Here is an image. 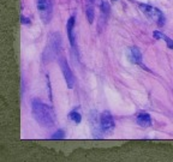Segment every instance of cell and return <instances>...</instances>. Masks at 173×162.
<instances>
[{"mask_svg": "<svg viewBox=\"0 0 173 162\" xmlns=\"http://www.w3.org/2000/svg\"><path fill=\"white\" fill-rule=\"evenodd\" d=\"M139 7H141L142 12H143L150 21L158 23L159 25H162V24L165 23L164 15H162V12H161L159 8H156V7H154V6H149V5H143V4H141Z\"/></svg>", "mask_w": 173, "mask_h": 162, "instance_id": "277c9868", "label": "cell"}, {"mask_svg": "<svg viewBox=\"0 0 173 162\" xmlns=\"http://www.w3.org/2000/svg\"><path fill=\"white\" fill-rule=\"evenodd\" d=\"M91 4H94V5H96V6H100L101 7V5H102V2H104V0H89Z\"/></svg>", "mask_w": 173, "mask_h": 162, "instance_id": "9a60e30c", "label": "cell"}, {"mask_svg": "<svg viewBox=\"0 0 173 162\" xmlns=\"http://www.w3.org/2000/svg\"><path fill=\"white\" fill-rule=\"evenodd\" d=\"M73 27H75V17H70L66 24V30H68V36H69L71 46H75V36H73Z\"/></svg>", "mask_w": 173, "mask_h": 162, "instance_id": "ba28073f", "label": "cell"}, {"mask_svg": "<svg viewBox=\"0 0 173 162\" xmlns=\"http://www.w3.org/2000/svg\"><path fill=\"white\" fill-rule=\"evenodd\" d=\"M100 126H101V129L104 130L105 132H112L113 131L115 124H114L113 117L111 115L109 112H104L100 115Z\"/></svg>", "mask_w": 173, "mask_h": 162, "instance_id": "8992f818", "label": "cell"}, {"mask_svg": "<svg viewBox=\"0 0 173 162\" xmlns=\"http://www.w3.org/2000/svg\"><path fill=\"white\" fill-rule=\"evenodd\" d=\"M64 136H65V132H64L63 130H58L55 133H53L52 138H53V139H63Z\"/></svg>", "mask_w": 173, "mask_h": 162, "instance_id": "4fadbf2b", "label": "cell"}, {"mask_svg": "<svg viewBox=\"0 0 173 162\" xmlns=\"http://www.w3.org/2000/svg\"><path fill=\"white\" fill-rule=\"evenodd\" d=\"M136 121L139 126H143V127H148L151 125V118L148 113H138L136 117Z\"/></svg>", "mask_w": 173, "mask_h": 162, "instance_id": "52a82bcc", "label": "cell"}, {"mask_svg": "<svg viewBox=\"0 0 173 162\" xmlns=\"http://www.w3.org/2000/svg\"><path fill=\"white\" fill-rule=\"evenodd\" d=\"M153 35H154V37H155V38L165 41L168 48H173V40H171V38H170L168 36H166L165 34H162V32H160V31H154Z\"/></svg>", "mask_w": 173, "mask_h": 162, "instance_id": "30bf717a", "label": "cell"}, {"mask_svg": "<svg viewBox=\"0 0 173 162\" xmlns=\"http://www.w3.org/2000/svg\"><path fill=\"white\" fill-rule=\"evenodd\" d=\"M59 65H60V68H62V72L64 74V78H65V82L68 84V88L72 89L75 87V76L70 68L68 61L64 59V58H60L59 59Z\"/></svg>", "mask_w": 173, "mask_h": 162, "instance_id": "5b68a950", "label": "cell"}, {"mask_svg": "<svg viewBox=\"0 0 173 162\" xmlns=\"http://www.w3.org/2000/svg\"><path fill=\"white\" fill-rule=\"evenodd\" d=\"M101 8H102V15H108L109 13V5H108V2L104 1L102 5H101Z\"/></svg>", "mask_w": 173, "mask_h": 162, "instance_id": "5bb4252c", "label": "cell"}, {"mask_svg": "<svg viewBox=\"0 0 173 162\" xmlns=\"http://www.w3.org/2000/svg\"><path fill=\"white\" fill-rule=\"evenodd\" d=\"M113 1H117V0H113Z\"/></svg>", "mask_w": 173, "mask_h": 162, "instance_id": "e0dca14e", "label": "cell"}, {"mask_svg": "<svg viewBox=\"0 0 173 162\" xmlns=\"http://www.w3.org/2000/svg\"><path fill=\"white\" fill-rule=\"evenodd\" d=\"M32 112H33L35 120L40 125H42L45 127H52L54 125V121H55L54 112L46 103H43L38 100H34L32 103Z\"/></svg>", "mask_w": 173, "mask_h": 162, "instance_id": "6da1fadb", "label": "cell"}, {"mask_svg": "<svg viewBox=\"0 0 173 162\" xmlns=\"http://www.w3.org/2000/svg\"><path fill=\"white\" fill-rule=\"evenodd\" d=\"M21 19H22V23H23V24H29V23H30V21H29L28 18L23 17V16H21Z\"/></svg>", "mask_w": 173, "mask_h": 162, "instance_id": "2e32d148", "label": "cell"}, {"mask_svg": "<svg viewBox=\"0 0 173 162\" xmlns=\"http://www.w3.org/2000/svg\"><path fill=\"white\" fill-rule=\"evenodd\" d=\"M60 45H62L60 35L58 32H52L48 36L47 46L43 52V61L45 63H48L57 57V54L59 53V49H60Z\"/></svg>", "mask_w": 173, "mask_h": 162, "instance_id": "7a4b0ae2", "label": "cell"}, {"mask_svg": "<svg viewBox=\"0 0 173 162\" xmlns=\"http://www.w3.org/2000/svg\"><path fill=\"white\" fill-rule=\"evenodd\" d=\"M36 7L41 21L45 24L49 23L53 16V7L51 0H36Z\"/></svg>", "mask_w": 173, "mask_h": 162, "instance_id": "3957f363", "label": "cell"}, {"mask_svg": "<svg viewBox=\"0 0 173 162\" xmlns=\"http://www.w3.org/2000/svg\"><path fill=\"white\" fill-rule=\"evenodd\" d=\"M85 15H87V19H88L89 24H93V22H94V17H95V12H94V7H93V5H87Z\"/></svg>", "mask_w": 173, "mask_h": 162, "instance_id": "8fae6325", "label": "cell"}, {"mask_svg": "<svg viewBox=\"0 0 173 162\" xmlns=\"http://www.w3.org/2000/svg\"><path fill=\"white\" fill-rule=\"evenodd\" d=\"M69 118L73 121V123H76V124H79V123H81V120H82L81 114H79V113H77V112H71V113L69 114Z\"/></svg>", "mask_w": 173, "mask_h": 162, "instance_id": "7c38bea8", "label": "cell"}, {"mask_svg": "<svg viewBox=\"0 0 173 162\" xmlns=\"http://www.w3.org/2000/svg\"><path fill=\"white\" fill-rule=\"evenodd\" d=\"M130 59L135 64H141L142 61V54L137 47H131L130 48Z\"/></svg>", "mask_w": 173, "mask_h": 162, "instance_id": "9c48e42d", "label": "cell"}]
</instances>
